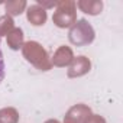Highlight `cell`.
Here are the masks:
<instances>
[{"label":"cell","instance_id":"6da1fadb","mask_svg":"<svg viewBox=\"0 0 123 123\" xmlns=\"http://www.w3.org/2000/svg\"><path fill=\"white\" fill-rule=\"evenodd\" d=\"M5 78V59H3V54L2 49H0V83Z\"/></svg>","mask_w":123,"mask_h":123}]
</instances>
